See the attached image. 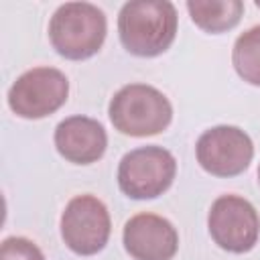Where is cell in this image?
Returning <instances> with one entry per match:
<instances>
[{
    "mask_svg": "<svg viewBox=\"0 0 260 260\" xmlns=\"http://www.w3.org/2000/svg\"><path fill=\"white\" fill-rule=\"evenodd\" d=\"M118 35L136 57L165 53L177 35V8L169 0H132L120 8Z\"/></svg>",
    "mask_w": 260,
    "mask_h": 260,
    "instance_id": "cell-1",
    "label": "cell"
},
{
    "mask_svg": "<svg viewBox=\"0 0 260 260\" xmlns=\"http://www.w3.org/2000/svg\"><path fill=\"white\" fill-rule=\"evenodd\" d=\"M106 32V14L91 2H65L49 20V39L53 49L71 61L95 55L104 45Z\"/></svg>",
    "mask_w": 260,
    "mask_h": 260,
    "instance_id": "cell-2",
    "label": "cell"
},
{
    "mask_svg": "<svg viewBox=\"0 0 260 260\" xmlns=\"http://www.w3.org/2000/svg\"><path fill=\"white\" fill-rule=\"evenodd\" d=\"M108 114L118 132L126 136H152L171 124L173 106L156 87L128 83L114 93Z\"/></svg>",
    "mask_w": 260,
    "mask_h": 260,
    "instance_id": "cell-3",
    "label": "cell"
},
{
    "mask_svg": "<svg viewBox=\"0 0 260 260\" xmlns=\"http://www.w3.org/2000/svg\"><path fill=\"white\" fill-rule=\"evenodd\" d=\"M177 173L173 152L162 146H140L126 152L118 165V185L130 199H154L162 195Z\"/></svg>",
    "mask_w": 260,
    "mask_h": 260,
    "instance_id": "cell-4",
    "label": "cell"
},
{
    "mask_svg": "<svg viewBox=\"0 0 260 260\" xmlns=\"http://www.w3.org/2000/svg\"><path fill=\"white\" fill-rule=\"evenodd\" d=\"M69 95V81L55 67H32L24 71L8 91L10 110L26 120H39L57 112Z\"/></svg>",
    "mask_w": 260,
    "mask_h": 260,
    "instance_id": "cell-5",
    "label": "cell"
},
{
    "mask_svg": "<svg viewBox=\"0 0 260 260\" xmlns=\"http://www.w3.org/2000/svg\"><path fill=\"white\" fill-rule=\"evenodd\" d=\"M207 228L219 248L234 254H244L258 242L260 217L248 199L238 195H221L211 203Z\"/></svg>",
    "mask_w": 260,
    "mask_h": 260,
    "instance_id": "cell-6",
    "label": "cell"
},
{
    "mask_svg": "<svg viewBox=\"0 0 260 260\" xmlns=\"http://www.w3.org/2000/svg\"><path fill=\"white\" fill-rule=\"evenodd\" d=\"M110 230L108 207L98 197L77 195L65 205L61 215V238L71 252L79 256L98 254L108 244Z\"/></svg>",
    "mask_w": 260,
    "mask_h": 260,
    "instance_id": "cell-7",
    "label": "cell"
},
{
    "mask_svg": "<svg viewBox=\"0 0 260 260\" xmlns=\"http://www.w3.org/2000/svg\"><path fill=\"white\" fill-rule=\"evenodd\" d=\"M197 162L215 177H236L248 169L254 156L252 138L238 126H213L195 144Z\"/></svg>",
    "mask_w": 260,
    "mask_h": 260,
    "instance_id": "cell-8",
    "label": "cell"
},
{
    "mask_svg": "<svg viewBox=\"0 0 260 260\" xmlns=\"http://www.w3.org/2000/svg\"><path fill=\"white\" fill-rule=\"evenodd\" d=\"M124 248L134 260H171L179 250L175 225L156 213L130 217L122 232Z\"/></svg>",
    "mask_w": 260,
    "mask_h": 260,
    "instance_id": "cell-9",
    "label": "cell"
},
{
    "mask_svg": "<svg viewBox=\"0 0 260 260\" xmlns=\"http://www.w3.org/2000/svg\"><path fill=\"white\" fill-rule=\"evenodd\" d=\"M55 146L63 158L75 165H89L104 156L108 134L89 116H69L55 128Z\"/></svg>",
    "mask_w": 260,
    "mask_h": 260,
    "instance_id": "cell-10",
    "label": "cell"
},
{
    "mask_svg": "<svg viewBox=\"0 0 260 260\" xmlns=\"http://www.w3.org/2000/svg\"><path fill=\"white\" fill-rule=\"evenodd\" d=\"M187 10L191 20L205 32H225L234 28L242 14L244 2L240 0H189Z\"/></svg>",
    "mask_w": 260,
    "mask_h": 260,
    "instance_id": "cell-11",
    "label": "cell"
},
{
    "mask_svg": "<svg viewBox=\"0 0 260 260\" xmlns=\"http://www.w3.org/2000/svg\"><path fill=\"white\" fill-rule=\"evenodd\" d=\"M232 63L246 83L260 87V24L248 28L236 39Z\"/></svg>",
    "mask_w": 260,
    "mask_h": 260,
    "instance_id": "cell-12",
    "label": "cell"
},
{
    "mask_svg": "<svg viewBox=\"0 0 260 260\" xmlns=\"http://www.w3.org/2000/svg\"><path fill=\"white\" fill-rule=\"evenodd\" d=\"M0 260H45V256L35 242L12 236L2 242Z\"/></svg>",
    "mask_w": 260,
    "mask_h": 260,
    "instance_id": "cell-13",
    "label": "cell"
},
{
    "mask_svg": "<svg viewBox=\"0 0 260 260\" xmlns=\"http://www.w3.org/2000/svg\"><path fill=\"white\" fill-rule=\"evenodd\" d=\"M258 183H260V167H258Z\"/></svg>",
    "mask_w": 260,
    "mask_h": 260,
    "instance_id": "cell-14",
    "label": "cell"
},
{
    "mask_svg": "<svg viewBox=\"0 0 260 260\" xmlns=\"http://www.w3.org/2000/svg\"><path fill=\"white\" fill-rule=\"evenodd\" d=\"M256 6H258V8H260V0H256Z\"/></svg>",
    "mask_w": 260,
    "mask_h": 260,
    "instance_id": "cell-15",
    "label": "cell"
}]
</instances>
